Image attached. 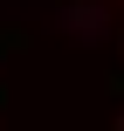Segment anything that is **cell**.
<instances>
[{
	"instance_id": "obj_1",
	"label": "cell",
	"mask_w": 124,
	"mask_h": 131,
	"mask_svg": "<svg viewBox=\"0 0 124 131\" xmlns=\"http://www.w3.org/2000/svg\"><path fill=\"white\" fill-rule=\"evenodd\" d=\"M41 7H62L76 21H97L104 35H124V0H41Z\"/></svg>"
}]
</instances>
